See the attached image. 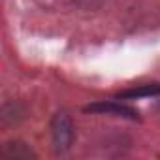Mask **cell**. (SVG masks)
<instances>
[{"instance_id":"6da1fadb","label":"cell","mask_w":160,"mask_h":160,"mask_svg":"<svg viewBox=\"0 0 160 160\" xmlns=\"http://www.w3.org/2000/svg\"><path fill=\"white\" fill-rule=\"evenodd\" d=\"M51 138L57 152H64L70 149L73 141V122L66 111H57L51 119Z\"/></svg>"},{"instance_id":"7a4b0ae2","label":"cell","mask_w":160,"mask_h":160,"mask_svg":"<svg viewBox=\"0 0 160 160\" xmlns=\"http://www.w3.org/2000/svg\"><path fill=\"white\" fill-rule=\"evenodd\" d=\"M85 111H91V113H111V115H117V117H124V119H138V111L130 106H124V104H119V102H96V104H89L85 108Z\"/></svg>"},{"instance_id":"3957f363","label":"cell","mask_w":160,"mask_h":160,"mask_svg":"<svg viewBox=\"0 0 160 160\" xmlns=\"http://www.w3.org/2000/svg\"><path fill=\"white\" fill-rule=\"evenodd\" d=\"M2 156L8 160H30V158H36V152L23 141H10L4 145Z\"/></svg>"},{"instance_id":"277c9868","label":"cell","mask_w":160,"mask_h":160,"mask_svg":"<svg viewBox=\"0 0 160 160\" xmlns=\"http://www.w3.org/2000/svg\"><path fill=\"white\" fill-rule=\"evenodd\" d=\"M160 94V83H151V85H139L128 91H122L119 98H141V96H156Z\"/></svg>"},{"instance_id":"5b68a950","label":"cell","mask_w":160,"mask_h":160,"mask_svg":"<svg viewBox=\"0 0 160 160\" xmlns=\"http://www.w3.org/2000/svg\"><path fill=\"white\" fill-rule=\"evenodd\" d=\"M34 2L42 10H47V12H68L79 0H34Z\"/></svg>"},{"instance_id":"8992f818","label":"cell","mask_w":160,"mask_h":160,"mask_svg":"<svg viewBox=\"0 0 160 160\" xmlns=\"http://www.w3.org/2000/svg\"><path fill=\"white\" fill-rule=\"evenodd\" d=\"M21 117H23V109L15 102L4 104V108H2V124H13Z\"/></svg>"}]
</instances>
